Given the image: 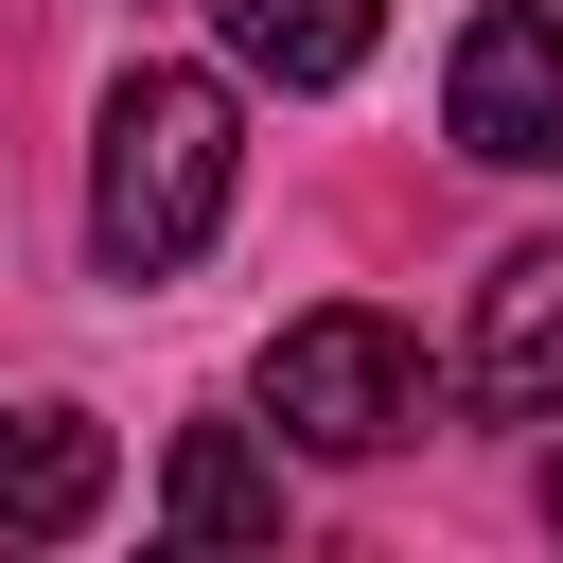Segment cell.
<instances>
[{
  "label": "cell",
  "instance_id": "cell-1",
  "mask_svg": "<svg viewBox=\"0 0 563 563\" xmlns=\"http://www.w3.org/2000/svg\"><path fill=\"white\" fill-rule=\"evenodd\" d=\"M229 88L211 70H123L106 88V141H88V246L106 282H176L211 229H229Z\"/></svg>",
  "mask_w": 563,
  "mask_h": 563
},
{
  "label": "cell",
  "instance_id": "cell-2",
  "mask_svg": "<svg viewBox=\"0 0 563 563\" xmlns=\"http://www.w3.org/2000/svg\"><path fill=\"white\" fill-rule=\"evenodd\" d=\"M264 405H282V440H317V457H387V440H422V352H405V317H369V299H317V317H282V352H264Z\"/></svg>",
  "mask_w": 563,
  "mask_h": 563
},
{
  "label": "cell",
  "instance_id": "cell-3",
  "mask_svg": "<svg viewBox=\"0 0 563 563\" xmlns=\"http://www.w3.org/2000/svg\"><path fill=\"white\" fill-rule=\"evenodd\" d=\"M457 158H493V176H545L563 158V18L545 0H493L475 35H457Z\"/></svg>",
  "mask_w": 563,
  "mask_h": 563
},
{
  "label": "cell",
  "instance_id": "cell-4",
  "mask_svg": "<svg viewBox=\"0 0 563 563\" xmlns=\"http://www.w3.org/2000/svg\"><path fill=\"white\" fill-rule=\"evenodd\" d=\"M106 475H123V457H106L88 405H18V422H0V545H70V528L106 510Z\"/></svg>",
  "mask_w": 563,
  "mask_h": 563
},
{
  "label": "cell",
  "instance_id": "cell-5",
  "mask_svg": "<svg viewBox=\"0 0 563 563\" xmlns=\"http://www.w3.org/2000/svg\"><path fill=\"white\" fill-rule=\"evenodd\" d=\"M475 405H510V422L563 405V246H510L475 282Z\"/></svg>",
  "mask_w": 563,
  "mask_h": 563
},
{
  "label": "cell",
  "instance_id": "cell-6",
  "mask_svg": "<svg viewBox=\"0 0 563 563\" xmlns=\"http://www.w3.org/2000/svg\"><path fill=\"white\" fill-rule=\"evenodd\" d=\"M158 528H176V545H282V457H264L246 422H194V440L158 457Z\"/></svg>",
  "mask_w": 563,
  "mask_h": 563
},
{
  "label": "cell",
  "instance_id": "cell-7",
  "mask_svg": "<svg viewBox=\"0 0 563 563\" xmlns=\"http://www.w3.org/2000/svg\"><path fill=\"white\" fill-rule=\"evenodd\" d=\"M211 35H229V70H264V88H352L369 35H387V0H211Z\"/></svg>",
  "mask_w": 563,
  "mask_h": 563
},
{
  "label": "cell",
  "instance_id": "cell-8",
  "mask_svg": "<svg viewBox=\"0 0 563 563\" xmlns=\"http://www.w3.org/2000/svg\"><path fill=\"white\" fill-rule=\"evenodd\" d=\"M545 510H563V457H545Z\"/></svg>",
  "mask_w": 563,
  "mask_h": 563
}]
</instances>
